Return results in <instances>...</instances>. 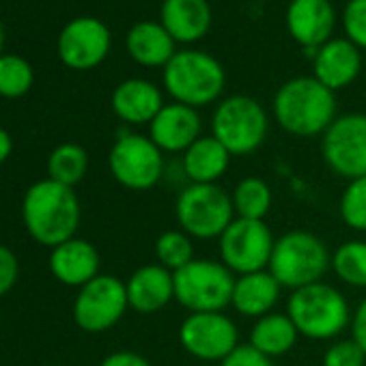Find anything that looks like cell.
Returning <instances> with one entry per match:
<instances>
[{
    "label": "cell",
    "mask_w": 366,
    "mask_h": 366,
    "mask_svg": "<svg viewBox=\"0 0 366 366\" xmlns=\"http://www.w3.org/2000/svg\"><path fill=\"white\" fill-rule=\"evenodd\" d=\"M82 220L80 199L74 188L52 179L35 181L22 199V222L26 233L46 248L76 237Z\"/></svg>",
    "instance_id": "6da1fadb"
},
{
    "label": "cell",
    "mask_w": 366,
    "mask_h": 366,
    "mask_svg": "<svg viewBox=\"0 0 366 366\" xmlns=\"http://www.w3.org/2000/svg\"><path fill=\"white\" fill-rule=\"evenodd\" d=\"M274 117L278 125L300 138L325 134L336 119L334 91L317 78H293L285 82L274 97Z\"/></svg>",
    "instance_id": "7a4b0ae2"
},
{
    "label": "cell",
    "mask_w": 366,
    "mask_h": 366,
    "mask_svg": "<svg viewBox=\"0 0 366 366\" xmlns=\"http://www.w3.org/2000/svg\"><path fill=\"white\" fill-rule=\"evenodd\" d=\"M287 315L295 323L300 336L312 340H332L351 323L347 297L323 280L291 291Z\"/></svg>",
    "instance_id": "3957f363"
},
{
    "label": "cell",
    "mask_w": 366,
    "mask_h": 366,
    "mask_svg": "<svg viewBox=\"0 0 366 366\" xmlns=\"http://www.w3.org/2000/svg\"><path fill=\"white\" fill-rule=\"evenodd\" d=\"M332 267V254L323 239L308 231H289L276 239L269 274L282 289H302L321 282Z\"/></svg>",
    "instance_id": "277c9868"
},
{
    "label": "cell",
    "mask_w": 366,
    "mask_h": 366,
    "mask_svg": "<svg viewBox=\"0 0 366 366\" xmlns=\"http://www.w3.org/2000/svg\"><path fill=\"white\" fill-rule=\"evenodd\" d=\"M227 84L222 65L199 50L177 52L164 67V86L168 95L183 106L201 108L216 102Z\"/></svg>",
    "instance_id": "5b68a950"
},
{
    "label": "cell",
    "mask_w": 366,
    "mask_h": 366,
    "mask_svg": "<svg viewBox=\"0 0 366 366\" xmlns=\"http://www.w3.org/2000/svg\"><path fill=\"white\" fill-rule=\"evenodd\" d=\"M179 229L192 239H220L235 220L231 194L218 183H190L174 203Z\"/></svg>",
    "instance_id": "8992f818"
},
{
    "label": "cell",
    "mask_w": 366,
    "mask_h": 366,
    "mask_svg": "<svg viewBox=\"0 0 366 366\" xmlns=\"http://www.w3.org/2000/svg\"><path fill=\"white\" fill-rule=\"evenodd\" d=\"M233 287L235 274L220 259H194L174 272V300L190 312H224Z\"/></svg>",
    "instance_id": "52a82bcc"
},
{
    "label": "cell",
    "mask_w": 366,
    "mask_h": 366,
    "mask_svg": "<svg viewBox=\"0 0 366 366\" xmlns=\"http://www.w3.org/2000/svg\"><path fill=\"white\" fill-rule=\"evenodd\" d=\"M269 121L263 106L246 95L222 99L212 117V136L231 155L254 153L267 136Z\"/></svg>",
    "instance_id": "ba28073f"
},
{
    "label": "cell",
    "mask_w": 366,
    "mask_h": 366,
    "mask_svg": "<svg viewBox=\"0 0 366 366\" xmlns=\"http://www.w3.org/2000/svg\"><path fill=\"white\" fill-rule=\"evenodd\" d=\"M108 168L119 186L132 192H147L164 174V153L149 136L121 132L108 153Z\"/></svg>",
    "instance_id": "9c48e42d"
},
{
    "label": "cell",
    "mask_w": 366,
    "mask_h": 366,
    "mask_svg": "<svg viewBox=\"0 0 366 366\" xmlns=\"http://www.w3.org/2000/svg\"><path fill=\"white\" fill-rule=\"evenodd\" d=\"M125 282L112 274H99L89 285L78 289L71 306L76 325L86 334H102L112 330L127 312Z\"/></svg>",
    "instance_id": "30bf717a"
},
{
    "label": "cell",
    "mask_w": 366,
    "mask_h": 366,
    "mask_svg": "<svg viewBox=\"0 0 366 366\" xmlns=\"http://www.w3.org/2000/svg\"><path fill=\"white\" fill-rule=\"evenodd\" d=\"M274 235L265 220H246L235 218L229 229L218 239L220 261L235 274H252L269 267L274 252Z\"/></svg>",
    "instance_id": "8fae6325"
},
{
    "label": "cell",
    "mask_w": 366,
    "mask_h": 366,
    "mask_svg": "<svg viewBox=\"0 0 366 366\" xmlns=\"http://www.w3.org/2000/svg\"><path fill=\"white\" fill-rule=\"evenodd\" d=\"M323 162L347 181L366 177V114L351 112L334 119L321 140Z\"/></svg>",
    "instance_id": "7c38bea8"
},
{
    "label": "cell",
    "mask_w": 366,
    "mask_h": 366,
    "mask_svg": "<svg viewBox=\"0 0 366 366\" xmlns=\"http://www.w3.org/2000/svg\"><path fill=\"white\" fill-rule=\"evenodd\" d=\"M179 342L197 360L222 362L239 347V330L227 312H190L179 325Z\"/></svg>",
    "instance_id": "4fadbf2b"
},
{
    "label": "cell",
    "mask_w": 366,
    "mask_h": 366,
    "mask_svg": "<svg viewBox=\"0 0 366 366\" xmlns=\"http://www.w3.org/2000/svg\"><path fill=\"white\" fill-rule=\"evenodd\" d=\"M110 50V33L95 18H78L69 22L59 37L61 61L78 71L97 67Z\"/></svg>",
    "instance_id": "5bb4252c"
},
{
    "label": "cell",
    "mask_w": 366,
    "mask_h": 366,
    "mask_svg": "<svg viewBox=\"0 0 366 366\" xmlns=\"http://www.w3.org/2000/svg\"><path fill=\"white\" fill-rule=\"evenodd\" d=\"M201 117L197 108L183 104H164L149 123V138L162 153H186L201 138Z\"/></svg>",
    "instance_id": "9a60e30c"
},
{
    "label": "cell",
    "mask_w": 366,
    "mask_h": 366,
    "mask_svg": "<svg viewBox=\"0 0 366 366\" xmlns=\"http://www.w3.org/2000/svg\"><path fill=\"white\" fill-rule=\"evenodd\" d=\"M50 274L65 287L80 289L99 276L102 259L97 248L82 237H71L50 250Z\"/></svg>",
    "instance_id": "2e32d148"
},
{
    "label": "cell",
    "mask_w": 366,
    "mask_h": 366,
    "mask_svg": "<svg viewBox=\"0 0 366 366\" xmlns=\"http://www.w3.org/2000/svg\"><path fill=\"white\" fill-rule=\"evenodd\" d=\"M125 289L132 310L155 315L174 300V274L159 263H149L125 280Z\"/></svg>",
    "instance_id": "e0dca14e"
},
{
    "label": "cell",
    "mask_w": 366,
    "mask_h": 366,
    "mask_svg": "<svg viewBox=\"0 0 366 366\" xmlns=\"http://www.w3.org/2000/svg\"><path fill=\"white\" fill-rule=\"evenodd\" d=\"M287 29L304 48H321L334 31V7L330 0H291Z\"/></svg>",
    "instance_id": "ac0fdd59"
},
{
    "label": "cell",
    "mask_w": 366,
    "mask_h": 366,
    "mask_svg": "<svg viewBox=\"0 0 366 366\" xmlns=\"http://www.w3.org/2000/svg\"><path fill=\"white\" fill-rule=\"evenodd\" d=\"M362 67L360 50L349 39H330L315 54V78L330 91L349 86Z\"/></svg>",
    "instance_id": "d6986e66"
},
{
    "label": "cell",
    "mask_w": 366,
    "mask_h": 366,
    "mask_svg": "<svg viewBox=\"0 0 366 366\" xmlns=\"http://www.w3.org/2000/svg\"><path fill=\"white\" fill-rule=\"evenodd\" d=\"M280 291H282V287L269 274V269L235 276L231 306L244 317L261 319V317L274 312V308L280 300Z\"/></svg>",
    "instance_id": "ffe728a7"
},
{
    "label": "cell",
    "mask_w": 366,
    "mask_h": 366,
    "mask_svg": "<svg viewBox=\"0 0 366 366\" xmlns=\"http://www.w3.org/2000/svg\"><path fill=\"white\" fill-rule=\"evenodd\" d=\"M162 108L164 102L159 89L147 80H138V78L125 80L112 93L114 114L129 125L151 123Z\"/></svg>",
    "instance_id": "44dd1931"
},
{
    "label": "cell",
    "mask_w": 366,
    "mask_h": 366,
    "mask_svg": "<svg viewBox=\"0 0 366 366\" xmlns=\"http://www.w3.org/2000/svg\"><path fill=\"white\" fill-rule=\"evenodd\" d=\"M162 26L174 41L190 44L207 35L212 9L207 0H164Z\"/></svg>",
    "instance_id": "7402d4cb"
},
{
    "label": "cell",
    "mask_w": 366,
    "mask_h": 366,
    "mask_svg": "<svg viewBox=\"0 0 366 366\" xmlns=\"http://www.w3.org/2000/svg\"><path fill=\"white\" fill-rule=\"evenodd\" d=\"M231 157L214 136H201L181 157L183 174L190 183H218L227 174Z\"/></svg>",
    "instance_id": "603a6c76"
},
{
    "label": "cell",
    "mask_w": 366,
    "mask_h": 366,
    "mask_svg": "<svg viewBox=\"0 0 366 366\" xmlns=\"http://www.w3.org/2000/svg\"><path fill=\"white\" fill-rule=\"evenodd\" d=\"M129 56L144 67H166V63L177 54L174 39L157 22H138L127 35Z\"/></svg>",
    "instance_id": "cb8c5ba5"
},
{
    "label": "cell",
    "mask_w": 366,
    "mask_h": 366,
    "mask_svg": "<svg viewBox=\"0 0 366 366\" xmlns=\"http://www.w3.org/2000/svg\"><path fill=\"white\" fill-rule=\"evenodd\" d=\"M297 338L300 332L287 312H269L254 321L248 345H252L257 351L274 360L287 355L295 347Z\"/></svg>",
    "instance_id": "d4e9b609"
},
{
    "label": "cell",
    "mask_w": 366,
    "mask_h": 366,
    "mask_svg": "<svg viewBox=\"0 0 366 366\" xmlns=\"http://www.w3.org/2000/svg\"><path fill=\"white\" fill-rule=\"evenodd\" d=\"M235 218H246V220H265V216L272 209L274 194L267 181L261 177H244L237 181V186L231 192Z\"/></svg>",
    "instance_id": "484cf974"
},
{
    "label": "cell",
    "mask_w": 366,
    "mask_h": 366,
    "mask_svg": "<svg viewBox=\"0 0 366 366\" xmlns=\"http://www.w3.org/2000/svg\"><path fill=\"white\" fill-rule=\"evenodd\" d=\"M46 168H48V179L63 183V186L76 188L86 177L89 153L84 147H80L76 142H63L50 153Z\"/></svg>",
    "instance_id": "4316f807"
},
{
    "label": "cell",
    "mask_w": 366,
    "mask_h": 366,
    "mask_svg": "<svg viewBox=\"0 0 366 366\" xmlns=\"http://www.w3.org/2000/svg\"><path fill=\"white\" fill-rule=\"evenodd\" d=\"M332 272L340 282L366 289V242L353 239L340 244L332 254Z\"/></svg>",
    "instance_id": "83f0119b"
},
{
    "label": "cell",
    "mask_w": 366,
    "mask_h": 366,
    "mask_svg": "<svg viewBox=\"0 0 366 366\" xmlns=\"http://www.w3.org/2000/svg\"><path fill=\"white\" fill-rule=\"evenodd\" d=\"M155 259L172 274L190 265L194 257V239L181 229H168L155 239Z\"/></svg>",
    "instance_id": "f1b7e54d"
},
{
    "label": "cell",
    "mask_w": 366,
    "mask_h": 366,
    "mask_svg": "<svg viewBox=\"0 0 366 366\" xmlns=\"http://www.w3.org/2000/svg\"><path fill=\"white\" fill-rule=\"evenodd\" d=\"M33 67L22 56H0V95L16 99L31 91Z\"/></svg>",
    "instance_id": "f546056e"
},
{
    "label": "cell",
    "mask_w": 366,
    "mask_h": 366,
    "mask_svg": "<svg viewBox=\"0 0 366 366\" xmlns=\"http://www.w3.org/2000/svg\"><path fill=\"white\" fill-rule=\"evenodd\" d=\"M338 212L342 222L360 233H366V177L351 179L342 190Z\"/></svg>",
    "instance_id": "4dcf8cb0"
},
{
    "label": "cell",
    "mask_w": 366,
    "mask_h": 366,
    "mask_svg": "<svg viewBox=\"0 0 366 366\" xmlns=\"http://www.w3.org/2000/svg\"><path fill=\"white\" fill-rule=\"evenodd\" d=\"M366 353L353 338H342L332 342L321 360V366H364Z\"/></svg>",
    "instance_id": "1f68e13d"
},
{
    "label": "cell",
    "mask_w": 366,
    "mask_h": 366,
    "mask_svg": "<svg viewBox=\"0 0 366 366\" xmlns=\"http://www.w3.org/2000/svg\"><path fill=\"white\" fill-rule=\"evenodd\" d=\"M347 39L355 48L366 50V0H349L345 9Z\"/></svg>",
    "instance_id": "d6a6232c"
},
{
    "label": "cell",
    "mask_w": 366,
    "mask_h": 366,
    "mask_svg": "<svg viewBox=\"0 0 366 366\" xmlns=\"http://www.w3.org/2000/svg\"><path fill=\"white\" fill-rule=\"evenodd\" d=\"M20 280V261L18 254L7 248L0 246V297H5Z\"/></svg>",
    "instance_id": "836d02e7"
},
{
    "label": "cell",
    "mask_w": 366,
    "mask_h": 366,
    "mask_svg": "<svg viewBox=\"0 0 366 366\" xmlns=\"http://www.w3.org/2000/svg\"><path fill=\"white\" fill-rule=\"evenodd\" d=\"M220 366H274V360L257 351L252 345H239L220 362Z\"/></svg>",
    "instance_id": "e575fe53"
},
{
    "label": "cell",
    "mask_w": 366,
    "mask_h": 366,
    "mask_svg": "<svg viewBox=\"0 0 366 366\" xmlns=\"http://www.w3.org/2000/svg\"><path fill=\"white\" fill-rule=\"evenodd\" d=\"M351 338L360 345V349L366 353V297L357 304V308L351 312Z\"/></svg>",
    "instance_id": "d590c367"
},
{
    "label": "cell",
    "mask_w": 366,
    "mask_h": 366,
    "mask_svg": "<svg viewBox=\"0 0 366 366\" xmlns=\"http://www.w3.org/2000/svg\"><path fill=\"white\" fill-rule=\"evenodd\" d=\"M99 366H151V362L136 353V351H114V353H108Z\"/></svg>",
    "instance_id": "8d00e7d4"
},
{
    "label": "cell",
    "mask_w": 366,
    "mask_h": 366,
    "mask_svg": "<svg viewBox=\"0 0 366 366\" xmlns=\"http://www.w3.org/2000/svg\"><path fill=\"white\" fill-rule=\"evenodd\" d=\"M11 153H14V138L5 127H0V164H5L11 157Z\"/></svg>",
    "instance_id": "74e56055"
},
{
    "label": "cell",
    "mask_w": 366,
    "mask_h": 366,
    "mask_svg": "<svg viewBox=\"0 0 366 366\" xmlns=\"http://www.w3.org/2000/svg\"><path fill=\"white\" fill-rule=\"evenodd\" d=\"M0 50H3V26H0Z\"/></svg>",
    "instance_id": "f35d334b"
},
{
    "label": "cell",
    "mask_w": 366,
    "mask_h": 366,
    "mask_svg": "<svg viewBox=\"0 0 366 366\" xmlns=\"http://www.w3.org/2000/svg\"><path fill=\"white\" fill-rule=\"evenodd\" d=\"M46 366H52V364H46Z\"/></svg>",
    "instance_id": "ab89813d"
},
{
    "label": "cell",
    "mask_w": 366,
    "mask_h": 366,
    "mask_svg": "<svg viewBox=\"0 0 366 366\" xmlns=\"http://www.w3.org/2000/svg\"><path fill=\"white\" fill-rule=\"evenodd\" d=\"M0 319H3V317H0Z\"/></svg>",
    "instance_id": "60d3db41"
}]
</instances>
